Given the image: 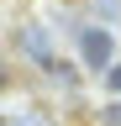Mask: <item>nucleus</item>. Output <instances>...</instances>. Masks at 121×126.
<instances>
[{"label": "nucleus", "mask_w": 121, "mask_h": 126, "mask_svg": "<svg viewBox=\"0 0 121 126\" xmlns=\"http://www.w3.org/2000/svg\"><path fill=\"white\" fill-rule=\"evenodd\" d=\"M100 121H105V126H121V100L105 105V110H100Z\"/></svg>", "instance_id": "7ed1b4c3"}, {"label": "nucleus", "mask_w": 121, "mask_h": 126, "mask_svg": "<svg viewBox=\"0 0 121 126\" xmlns=\"http://www.w3.org/2000/svg\"><path fill=\"white\" fill-rule=\"evenodd\" d=\"M79 58H84L95 74L111 68V63H116V37H111L105 26H84V32H79Z\"/></svg>", "instance_id": "f03ea898"}, {"label": "nucleus", "mask_w": 121, "mask_h": 126, "mask_svg": "<svg viewBox=\"0 0 121 126\" xmlns=\"http://www.w3.org/2000/svg\"><path fill=\"white\" fill-rule=\"evenodd\" d=\"M105 84H111V89L121 94V63H111V68H105Z\"/></svg>", "instance_id": "20e7f679"}, {"label": "nucleus", "mask_w": 121, "mask_h": 126, "mask_svg": "<svg viewBox=\"0 0 121 126\" xmlns=\"http://www.w3.org/2000/svg\"><path fill=\"white\" fill-rule=\"evenodd\" d=\"M16 53H26L42 74H53V79H63V84H74V68L58 58V47H53V37H48V26H42V21H21V26H16Z\"/></svg>", "instance_id": "f257e3e1"}, {"label": "nucleus", "mask_w": 121, "mask_h": 126, "mask_svg": "<svg viewBox=\"0 0 121 126\" xmlns=\"http://www.w3.org/2000/svg\"><path fill=\"white\" fill-rule=\"evenodd\" d=\"M5 79H11V74H5V63H0V89H5Z\"/></svg>", "instance_id": "39448f33"}]
</instances>
